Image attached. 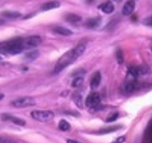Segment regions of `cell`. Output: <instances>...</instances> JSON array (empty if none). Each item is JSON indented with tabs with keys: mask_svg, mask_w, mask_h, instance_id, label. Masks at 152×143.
<instances>
[{
	"mask_svg": "<svg viewBox=\"0 0 152 143\" xmlns=\"http://www.w3.org/2000/svg\"><path fill=\"white\" fill-rule=\"evenodd\" d=\"M22 40L23 38L16 37L7 41L0 43V54L16 55L21 53L24 50Z\"/></svg>",
	"mask_w": 152,
	"mask_h": 143,
	"instance_id": "obj_1",
	"label": "cell"
},
{
	"mask_svg": "<svg viewBox=\"0 0 152 143\" xmlns=\"http://www.w3.org/2000/svg\"><path fill=\"white\" fill-rule=\"evenodd\" d=\"M79 57H80V56L77 54L74 48L73 49H71V50L68 51L65 54H63L60 57V58L58 60L57 63L55 65L54 69H53V73L54 74L59 73L64 69H65L68 66L72 64L74 62H75Z\"/></svg>",
	"mask_w": 152,
	"mask_h": 143,
	"instance_id": "obj_2",
	"label": "cell"
},
{
	"mask_svg": "<svg viewBox=\"0 0 152 143\" xmlns=\"http://www.w3.org/2000/svg\"><path fill=\"white\" fill-rule=\"evenodd\" d=\"M151 73V69L147 65H139L136 66H132L129 69L128 74L130 76L131 80H135L140 76L148 75Z\"/></svg>",
	"mask_w": 152,
	"mask_h": 143,
	"instance_id": "obj_3",
	"label": "cell"
},
{
	"mask_svg": "<svg viewBox=\"0 0 152 143\" xmlns=\"http://www.w3.org/2000/svg\"><path fill=\"white\" fill-rule=\"evenodd\" d=\"M31 117L40 122H47L54 118V113L50 110H34L31 113Z\"/></svg>",
	"mask_w": 152,
	"mask_h": 143,
	"instance_id": "obj_4",
	"label": "cell"
},
{
	"mask_svg": "<svg viewBox=\"0 0 152 143\" xmlns=\"http://www.w3.org/2000/svg\"><path fill=\"white\" fill-rule=\"evenodd\" d=\"M42 43V39L39 35H32L27 37L22 40L24 49H31L39 46Z\"/></svg>",
	"mask_w": 152,
	"mask_h": 143,
	"instance_id": "obj_5",
	"label": "cell"
},
{
	"mask_svg": "<svg viewBox=\"0 0 152 143\" xmlns=\"http://www.w3.org/2000/svg\"><path fill=\"white\" fill-rule=\"evenodd\" d=\"M11 104L16 108H24L35 105L36 101L32 97L25 96L14 100L12 101Z\"/></svg>",
	"mask_w": 152,
	"mask_h": 143,
	"instance_id": "obj_6",
	"label": "cell"
},
{
	"mask_svg": "<svg viewBox=\"0 0 152 143\" xmlns=\"http://www.w3.org/2000/svg\"><path fill=\"white\" fill-rule=\"evenodd\" d=\"M101 96L98 92H92L86 99V107L89 108H96L100 104Z\"/></svg>",
	"mask_w": 152,
	"mask_h": 143,
	"instance_id": "obj_7",
	"label": "cell"
},
{
	"mask_svg": "<svg viewBox=\"0 0 152 143\" xmlns=\"http://www.w3.org/2000/svg\"><path fill=\"white\" fill-rule=\"evenodd\" d=\"M140 87L141 84L138 83V82H137L136 80H130V81H129L124 85L123 90L126 92H127V93H132V92H134L136 90H137V89H139Z\"/></svg>",
	"mask_w": 152,
	"mask_h": 143,
	"instance_id": "obj_8",
	"label": "cell"
},
{
	"mask_svg": "<svg viewBox=\"0 0 152 143\" xmlns=\"http://www.w3.org/2000/svg\"><path fill=\"white\" fill-rule=\"evenodd\" d=\"M135 8V1L134 0H128L125 3L123 9H122V13L124 16H129L133 13Z\"/></svg>",
	"mask_w": 152,
	"mask_h": 143,
	"instance_id": "obj_9",
	"label": "cell"
},
{
	"mask_svg": "<svg viewBox=\"0 0 152 143\" xmlns=\"http://www.w3.org/2000/svg\"><path fill=\"white\" fill-rule=\"evenodd\" d=\"M102 80V75L99 72H96L92 77L90 82V86L92 89H96L99 87Z\"/></svg>",
	"mask_w": 152,
	"mask_h": 143,
	"instance_id": "obj_10",
	"label": "cell"
},
{
	"mask_svg": "<svg viewBox=\"0 0 152 143\" xmlns=\"http://www.w3.org/2000/svg\"><path fill=\"white\" fill-rule=\"evenodd\" d=\"M59 7H60V2L58 1H50L43 4L41 7V10L42 11H47V10L58 8Z\"/></svg>",
	"mask_w": 152,
	"mask_h": 143,
	"instance_id": "obj_11",
	"label": "cell"
},
{
	"mask_svg": "<svg viewBox=\"0 0 152 143\" xmlns=\"http://www.w3.org/2000/svg\"><path fill=\"white\" fill-rule=\"evenodd\" d=\"M99 8L102 10L103 13L110 14L114 10V6L111 1H107V2L103 3L101 5H99Z\"/></svg>",
	"mask_w": 152,
	"mask_h": 143,
	"instance_id": "obj_12",
	"label": "cell"
},
{
	"mask_svg": "<svg viewBox=\"0 0 152 143\" xmlns=\"http://www.w3.org/2000/svg\"><path fill=\"white\" fill-rule=\"evenodd\" d=\"M3 120H7L10 122H13V123L16 124V125H19V126H24L25 125V122L22 119H19V118L15 117V116H10V115H4L3 116Z\"/></svg>",
	"mask_w": 152,
	"mask_h": 143,
	"instance_id": "obj_13",
	"label": "cell"
},
{
	"mask_svg": "<svg viewBox=\"0 0 152 143\" xmlns=\"http://www.w3.org/2000/svg\"><path fill=\"white\" fill-rule=\"evenodd\" d=\"M53 31L56 34H60V35L62 36H70L73 34V31L71 30L62 26H57L54 28H53Z\"/></svg>",
	"mask_w": 152,
	"mask_h": 143,
	"instance_id": "obj_14",
	"label": "cell"
},
{
	"mask_svg": "<svg viewBox=\"0 0 152 143\" xmlns=\"http://www.w3.org/2000/svg\"><path fill=\"white\" fill-rule=\"evenodd\" d=\"M100 18H91L88 19L86 22V25L89 28H96L101 23Z\"/></svg>",
	"mask_w": 152,
	"mask_h": 143,
	"instance_id": "obj_15",
	"label": "cell"
},
{
	"mask_svg": "<svg viewBox=\"0 0 152 143\" xmlns=\"http://www.w3.org/2000/svg\"><path fill=\"white\" fill-rule=\"evenodd\" d=\"M1 15L4 17L9 18V19H14L18 18L21 16V13L18 11H11V10H5L1 13Z\"/></svg>",
	"mask_w": 152,
	"mask_h": 143,
	"instance_id": "obj_16",
	"label": "cell"
},
{
	"mask_svg": "<svg viewBox=\"0 0 152 143\" xmlns=\"http://www.w3.org/2000/svg\"><path fill=\"white\" fill-rule=\"evenodd\" d=\"M65 19L68 22H72V23H77L81 21L82 18L81 16H79V15L75 14V13H68L65 16Z\"/></svg>",
	"mask_w": 152,
	"mask_h": 143,
	"instance_id": "obj_17",
	"label": "cell"
},
{
	"mask_svg": "<svg viewBox=\"0 0 152 143\" xmlns=\"http://www.w3.org/2000/svg\"><path fill=\"white\" fill-rule=\"evenodd\" d=\"M39 56V52L38 50H34L31 52H28L25 55V59L27 61H34Z\"/></svg>",
	"mask_w": 152,
	"mask_h": 143,
	"instance_id": "obj_18",
	"label": "cell"
},
{
	"mask_svg": "<svg viewBox=\"0 0 152 143\" xmlns=\"http://www.w3.org/2000/svg\"><path fill=\"white\" fill-rule=\"evenodd\" d=\"M121 127L120 126H113V127H108V128H103V129L100 130H99V132L97 133L98 134H107V133H112V132H115L117 131V130L120 129Z\"/></svg>",
	"mask_w": 152,
	"mask_h": 143,
	"instance_id": "obj_19",
	"label": "cell"
},
{
	"mask_svg": "<svg viewBox=\"0 0 152 143\" xmlns=\"http://www.w3.org/2000/svg\"><path fill=\"white\" fill-rule=\"evenodd\" d=\"M83 81H84V77H82V76H77V77H74V79L73 80L71 85H72L73 87L74 88L80 87V86H82Z\"/></svg>",
	"mask_w": 152,
	"mask_h": 143,
	"instance_id": "obj_20",
	"label": "cell"
},
{
	"mask_svg": "<svg viewBox=\"0 0 152 143\" xmlns=\"http://www.w3.org/2000/svg\"><path fill=\"white\" fill-rule=\"evenodd\" d=\"M59 128L62 131H68L71 129V125H70V124L67 121L62 119V120L59 122Z\"/></svg>",
	"mask_w": 152,
	"mask_h": 143,
	"instance_id": "obj_21",
	"label": "cell"
},
{
	"mask_svg": "<svg viewBox=\"0 0 152 143\" xmlns=\"http://www.w3.org/2000/svg\"><path fill=\"white\" fill-rule=\"evenodd\" d=\"M74 103H75L76 105L80 109H83V99H82V97L80 95H75L74 96Z\"/></svg>",
	"mask_w": 152,
	"mask_h": 143,
	"instance_id": "obj_22",
	"label": "cell"
},
{
	"mask_svg": "<svg viewBox=\"0 0 152 143\" xmlns=\"http://www.w3.org/2000/svg\"><path fill=\"white\" fill-rule=\"evenodd\" d=\"M117 62L118 63L122 64L124 61V57H123V52L120 49H118L117 52Z\"/></svg>",
	"mask_w": 152,
	"mask_h": 143,
	"instance_id": "obj_23",
	"label": "cell"
},
{
	"mask_svg": "<svg viewBox=\"0 0 152 143\" xmlns=\"http://www.w3.org/2000/svg\"><path fill=\"white\" fill-rule=\"evenodd\" d=\"M0 143H17L16 141L6 137H0Z\"/></svg>",
	"mask_w": 152,
	"mask_h": 143,
	"instance_id": "obj_24",
	"label": "cell"
},
{
	"mask_svg": "<svg viewBox=\"0 0 152 143\" xmlns=\"http://www.w3.org/2000/svg\"><path fill=\"white\" fill-rule=\"evenodd\" d=\"M119 117V113H114L113 115H111V116H109V117L107 119L106 122H114V121H116L117 119V118Z\"/></svg>",
	"mask_w": 152,
	"mask_h": 143,
	"instance_id": "obj_25",
	"label": "cell"
},
{
	"mask_svg": "<svg viewBox=\"0 0 152 143\" xmlns=\"http://www.w3.org/2000/svg\"><path fill=\"white\" fill-rule=\"evenodd\" d=\"M142 23L145 25H147V26L152 27V16H149V17H147L142 21Z\"/></svg>",
	"mask_w": 152,
	"mask_h": 143,
	"instance_id": "obj_26",
	"label": "cell"
},
{
	"mask_svg": "<svg viewBox=\"0 0 152 143\" xmlns=\"http://www.w3.org/2000/svg\"><path fill=\"white\" fill-rule=\"evenodd\" d=\"M126 141V136H120L119 138H117V139L114 140V142H112L111 143H124Z\"/></svg>",
	"mask_w": 152,
	"mask_h": 143,
	"instance_id": "obj_27",
	"label": "cell"
},
{
	"mask_svg": "<svg viewBox=\"0 0 152 143\" xmlns=\"http://www.w3.org/2000/svg\"><path fill=\"white\" fill-rule=\"evenodd\" d=\"M67 143H82L80 142L77 141V140H74V139H68L67 140Z\"/></svg>",
	"mask_w": 152,
	"mask_h": 143,
	"instance_id": "obj_28",
	"label": "cell"
},
{
	"mask_svg": "<svg viewBox=\"0 0 152 143\" xmlns=\"http://www.w3.org/2000/svg\"><path fill=\"white\" fill-rule=\"evenodd\" d=\"M4 19H0V26H1V25H4Z\"/></svg>",
	"mask_w": 152,
	"mask_h": 143,
	"instance_id": "obj_29",
	"label": "cell"
},
{
	"mask_svg": "<svg viewBox=\"0 0 152 143\" xmlns=\"http://www.w3.org/2000/svg\"><path fill=\"white\" fill-rule=\"evenodd\" d=\"M4 95H3V94L0 93V100L3 99V98H4Z\"/></svg>",
	"mask_w": 152,
	"mask_h": 143,
	"instance_id": "obj_30",
	"label": "cell"
},
{
	"mask_svg": "<svg viewBox=\"0 0 152 143\" xmlns=\"http://www.w3.org/2000/svg\"><path fill=\"white\" fill-rule=\"evenodd\" d=\"M2 57H0V63H1V61H2Z\"/></svg>",
	"mask_w": 152,
	"mask_h": 143,
	"instance_id": "obj_31",
	"label": "cell"
},
{
	"mask_svg": "<svg viewBox=\"0 0 152 143\" xmlns=\"http://www.w3.org/2000/svg\"><path fill=\"white\" fill-rule=\"evenodd\" d=\"M151 51H152V48H151Z\"/></svg>",
	"mask_w": 152,
	"mask_h": 143,
	"instance_id": "obj_32",
	"label": "cell"
}]
</instances>
